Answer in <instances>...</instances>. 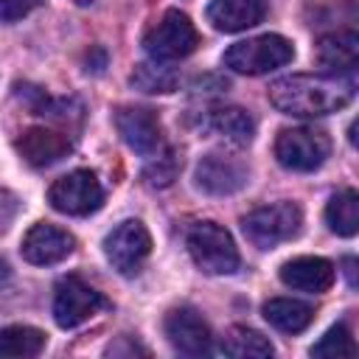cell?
<instances>
[{
	"instance_id": "484cf974",
	"label": "cell",
	"mask_w": 359,
	"mask_h": 359,
	"mask_svg": "<svg viewBox=\"0 0 359 359\" xmlns=\"http://www.w3.org/2000/svg\"><path fill=\"white\" fill-rule=\"evenodd\" d=\"M45 0H0V20L11 22V20H20L25 14H31L36 6H42Z\"/></svg>"
},
{
	"instance_id": "5b68a950",
	"label": "cell",
	"mask_w": 359,
	"mask_h": 359,
	"mask_svg": "<svg viewBox=\"0 0 359 359\" xmlns=\"http://www.w3.org/2000/svg\"><path fill=\"white\" fill-rule=\"evenodd\" d=\"M331 154V137L314 126L280 129L275 140V157L289 171H314Z\"/></svg>"
},
{
	"instance_id": "2e32d148",
	"label": "cell",
	"mask_w": 359,
	"mask_h": 359,
	"mask_svg": "<svg viewBox=\"0 0 359 359\" xmlns=\"http://www.w3.org/2000/svg\"><path fill=\"white\" fill-rule=\"evenodd\" d=\"M269 8V0H213L208 6V20L216 31L236 34L258 25Z\"/></svg>"
},
{
	"instance_id": "52a82bcc",
	"label": "cell",
	"mask_w": 359,
	"mask_h": 359,
	"mask_svg": "<svg viewBox=\"0 0 359 359\" xmlns=\"http://www.w3.org/2000/svg\"><path fill=\"white\" fill-rule=\"evenodd\" d=\"M48 202L53 210L67 213V216H87L93 210L101 208L104 202V188L98 182V177L87 168L70 171L65 177H59L50 188H48Z\"/></svg>"
},
{
	"instance_id": "4fadbf2b",
	"label": "cell",
	"mask_w": 359,
	"mask_h": 359,
	"mask_svg": "<svg viewBox=\"0 0 359 359\" xmlns=\"http://www.w3.org/2000/svg\"><path fill=\"white\" fill-rule=\"evenodd\" d=\"M115 126L129 149H135L137 154H146V157L157 154L163 137H160V121L154 118L151 109L123 107L115 112Z\"/></svg>"
},
{
	"instance_id": "277c9868",
	"label": "cell",
	"mask_w": 359,
	"mask_h": 359,
	"mask_svg": "<svg viewBox=\"0 0 359 359\" xmlns=\"http://www.w3.org/2000/svg\"><path fill=\"white\" fill-rule=\"evenodd\" d=\"M300 227H303V210L294 202L264 205V208H255L252 213H247L241 219L244 236L261 250H272L280 241L294 238L300 233Z\"/></svg>"
},
{
	"instance_id": "7c38bea8",
	"label": "cell",
	"mask_w": 359,
	"mask_h": 359,
	"mask_svg": "<svg viewBox=\"0 0 359 359\" xmlns=\"http://www.w3.org/2000/svg\"><path fill=\"white\" fill-rule=\"evenodd\" d=\"M73 247H76V238L67 230H62L56 224H48V222H39L22 236L20 252L28 264L50 266V264L65 261L73 252Z\"/></svg>"
},
{
	"instance_id": "cb8c5ba5",
	"label": "cell",
	"mask_w": 359,
	"mask_h": 359,
	"mask_svg": "<svg viewBox=\"0 0 359 359\" xmlns=\"http://www.w3.org/2000/svg\"><path fill=\"white\" fill-rule=\"evenodd\" d=\"M356 353V342L351 337V331L339 323L334 328H328L317 345H311V356H328V359H342V356H353Z\"/></svg>"
},
{
	"instance_id": "8992f818",
	"label": "cell",
	"mask_w": 359,
	"mask_h": 359,
	"mask_svg": "<svg viewBox=\"0 0 359 359\" xmlns=\"http://www.w3.org/2000/svg\"><path fill=\"white\" fill-rule=\"evenodd\" d=\"M199 45V34L194 28V22L188 20V14L171 8L160 17V22L143 36V48L151 59L157 62H174L182 59L188 53H194Z\"/></svg>"
},
{
	"instance_id": "8fae6325",
	"label": "cell",
	"mask_w": 359,
	"mask_h": 359,
	"mask_svg": "<svg viewBox=\"0 0 359 359\" xmlns=\"http://www.w3.org/2000/svg\"><path fill=\"white\" fill-rule=\"evenodd\" d=\"M163 325H165L168 342L180 353H185V356H205V353H210L213 334H210V328H208V323L202 320L199 311H194L188 306H180V309L168 311Z\"/></svg>"
},
{
	"instance_id": "9c48e42d",
	"label": "cell",
	"mask_w": 359,
	"mask_h": 359,
	"mask_svg": "<svg viewBox=\"0 0 359 359\" xmlns=\"http://www.w3.org/2000/svg\"><path fill=\"white\" fill-rule=\"evenodd\" d=\"M107 297L101 292H95L90 283H84L76 275H67L56 283V294H53V320L62 328H76L81 323H87L95 311L107 309Z\"/></svg>"
},
{
	"instance_id": "d6986e66",
	"label": "cell",
	"mask_w": 359,
	"mask_h": 359,
	"mask_svg": "<svg viewBox=\"0 0 359 359\" xmlns=\"http://www.w3.org/2000/svg\"><path fill=\"white\" fill-rule=\"evenodd\" d=\"M264 320L272 328L283 331V334H300L314 320V309L309 303H303V300L272 297V300L264 303Z\"/></svg>"
},
{
	"instance_id": "d4e9b609",
	"label": "cell",
	"mask_w": 359,
	"mask_h": 359,
	"mask_svg": "<svg viewBox=\"0 0 359 359\" xmlns=\"http://www.w3.org/2000/svg\"><path fill=\"white\" fill-rule=\"evenodd\" d=\"M177 168H180V163H177L174 151H165V154H160V157L143 171V177L149 180V185H168V182L177 177Z\"/></svg>"
},
{
	"instance_id": "603a6c76",
	"label": "cell",
	"mask_w": 359,
	"mask_h": 359,
	"mask_svg": "<svg viewBox=\"0 0 359 359\" xmlns=\"http://www.w3.org/2000/svg\"><path fill=\"white\" fill-rule=\"evenodd\" d=\"M129 81H132L137 90H143V93H174L177 84H180V76H177V70H171L165 62L151 59V62H140V65L132 70Z\"/></svg>"
},
{
	"instance_id": "7a4b0ae2",
	"label": "cell",
	"mask_w": 359,
	"mask_h": 359,
	"mask_svg": "<svg viewBox=\"0 0 359 359\" xmlns=\"http://www.w3.org/2000/svg\"><path fill=\"white\" fill-rule=\"evenodd\" d=\"M194 264L205 275H230L238 269V250L233 236L216 222H196L185 236Z\"/></svg>"
},
{
	"instance_id": "7402d4cb",
	"label": "cell",
	"mask_w": 359,
	"mask_h": 359,
	"mask_svg": "<svg viewBox=\"0 0 359 359\" xmlns=\"http://www.w3.org/2000/svg\"><path fill=\"white\" fill-rule=\"evenodd\" d=\"M48 337L45 331L34 328V325H8L0 331V356H36L42 353Z\"/></svg>"
},
{
	"instance_id": "3957f363",
	"label": "cell",
	"mask_w": 359,
	"mask_h": 359,
	"mask_svg": "<svg viewBox=\"0 0 359 359\" xmlns=\"http://www.w3.org/2000/svg\"><path fill=\"white\" fill-rule=\"evenodd\" d=\"M294 59V45L280 34H264L244 42H236L224 50V65L236 73L261 76L275 67H283Z\"/></svg>"
},
{
	"instance_id": "ac0fdd59",
	"label": "cell",
	"mask_w": 359,
	"mask_h": 359,
	"mask_svg": "<svg viewBox=\"0 0 359 359\" xmlns=\"http://www.w3.org/2000/svg\"><path fill=\"white\" fill-rule=\"evenodd\" d=\"M205 129L216 137H224L233 146H247L255 135V121L241 109V107H224L208 115Z\"/></svg>"
},
{
	"instance_id": "6da1fadb",
	"label": "cell",
	"mask_w": 359,
	"mask_h": 359,
	"mask_svg": "<svg viewBox=\"0 0 359 359\" xmlns=\"http://www.w3.org/2000/svg\"><path fill=\"white\" fill-rule=\"evenodd\" d=\"M356 95L353 73H297L269 84V101L275 109L297 118H317L348 107Z\"/></svg>"
},
{
	"instance_id": "ffe728a7",
	"label": "cell",
	"mask_w": 359,
	"mask_h": 359,
	"mask_svg": "<svg viewBox=\"0 0 359 359\" xmlns=\"http://www.w3.org/2000/svg\"><path fill=\"white\" fill-rule=\"evenodd\" d=\"M219 351L224 356H236V359H269L275 353V348L269 345L266 337H261L258 331L244 328V325H233L222 337Z\"/></svg>"
},
{
	"instance_id": "e0dca14e",
	"label": "cell",
	"mask_w": 359,
	"mask_h": 359,
	"mask_svg": "<svg viewBox=\"0 0 359 359\" xmlns=\"http://www.w3.org/2000/svg\"><path fill=\"white\" fill-rule=\"evenodd\" d=\"M317 62L331 73H353L359 62V36L356 31H337L320 39Z\"/></svg>"
},
{
	"instance_id": "ba28073f",
	"label": "cell",
	"mask_w": 359,
	"mask_h": 359,
	"mask_svg": "<svg viewBox=\"0 0 359 359\" xmlns=\"http://www.w3.org/2000/svg\"><path fill=\"white\" fill-rule=\"evenodd\" d=\"M104 255L112 264V269H118L121 275L140 272L143 261L151 255V236H149L146 224L137 222V219L121 222L112 233H107V238H104Z\"/></svg>"
},
{
	"instance_id": "9a60e30c",
	"label": "cell",
	"mask_w": 359,
	"mask_h": 359,
	"mask_svg": "<svg viewBox=\"0 0 359 359\" xmlns=\"http://www.w3.org/2000/svg\"><path fill=\"white\" fill-rule=\"evenodd\" d=\"M280 280L297 292L320 294L328 292L334 283V264L320 255H300L280 266Z\"/></svg>"
},
{
	"instance_id": "30bf717a",
	"label": "cell",
	"mask_w": 359,
	"mask_h": 359,
	"mask_svg": "<svg viewBox=\"0 0 359 359\" xmlns=\"http://www.w3.org/2000/svg\"><path fill=\"white\" fill-rule=\"evenodd\" d=\"M250 180V168L244 160L224 154V151H210L196 163L194 171V182L199 191L210 194V196H230L236 191H241Z\"/></svg>"
},
{
	"instance_id": "44dd1931",
	"label": "cell",
	"mask_w": 359,
	"mask_h": 359,
	"mask_svg": "<svg viewBox=\"0 0 359 359\" xmlns=\"http://www.w3.org/2000/svg\"><path fill=\"white\" fill-rule=\"evenodd\" d=\"M325 222L337 236H356L359 230V194L353 188H342L339 194H334L328 199L325 208Z\"/></svg>"
},
{
	"instance_id": "4316f807",
	"label": "cell",
	"mask_w": 359,
	"mask_h": 359,
	"mask_svg": "<svg viewBox=\"0 0 359 359\" xmlns=\"http://www.w3.org/2000/svg\"><path fill=\"white\" fill-rule=\"evenodd\" d=\"M76 3H81V6H87V3H93V0H76Z\"/></svg>"
},
{
	"instance_id": "5bb4252c",
	"label": "cell",
	"mask_w": 359,
	"mask_h": 359,
	"mask_svg": "<svg viewBox=\"0 0 359 359\" xmlns=\"http://www.w3.org/2000/svg\"><path fill=\"white\" fill-rule=\"evenodd\" d=\"M17 149L22 154V160L34 168H48L53 163H59L62 157H67V151L73 149L70 137L65 132L56 129H45V126H34L28 132H22V137L17 140Z\"/></svg>"
}]
</instances>
